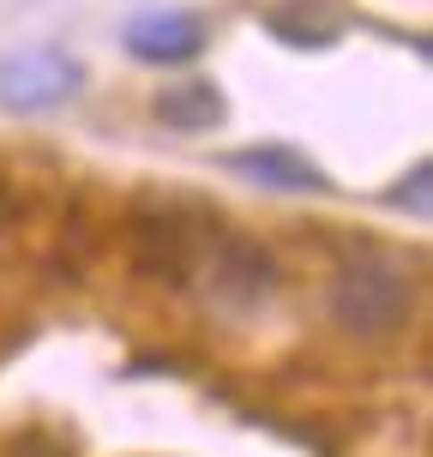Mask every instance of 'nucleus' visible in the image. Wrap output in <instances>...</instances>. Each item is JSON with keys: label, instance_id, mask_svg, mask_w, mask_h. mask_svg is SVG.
I'll return each mask as SVG.
<instances>
[{"label": "nucleus", "instance_id": "obj_1", "mask_svg": "<svg viewBox=\"0 0 433 457\" xmlns=\"http://www.w3.org/2000/svg\"><path fill=\"white\" fill-rule=\"evenodd\" d=\"M325 313L349 337H391L410 320V277L379 253H362V259L337 265L331 289H325Z\"/></svg>", "mask_w": 433, "mask_h": 457}, {"label": "nucleus", "instance_id": "obj_2", "mask_svg": "<svg viewBox=\"0 0 433 457\" xmlns=\"http://www.w3.org/2000/svg\"><path fill=\"white\" fill-rule=\"evenodd\" d=\"M85 85V67H79V54L67 48H19V54H0V109L12 114H48L72 103Z\"/></svg>", "mask_w": 433, "mask_h": 457}, {"label": "nucleus", "instance_id": "obj_3", "mask_svg": "<svg viewBox=\"0 0 433 457\" xmlns=\"http://www.w3.org/2000/svg\"><path fill=\"white\" fill-rule=\"evenodd\" d=\"M121 43L145 67H187V61L205 54L211 30H205L199 12H138V19H127Z\"/></svg>", "mask_w": 433, "mask_h": 457}, {"label": "nucleus", "instance_id": "obj_4", "mask_svg": "<svg viewBox=\"0 0 433 457\" xmlns=\"http://www.w3.org/2000/svg\"><path fill=\"white\" fill-rule=\"evenodd\" d=\"M127 241H133V271L157 277V283H187L193 271V235L181 228L175 211H138L127 223Z\"/></svg>", "mask_w": 433, "mask_h": 457}, {"label": "nucleus", "instance_id": "obj_5", "mask_svg": "<svg viewBox=\"0 0 433 457\" xmlns=\"http://www.w3.org/2000/svg\"><path fill=\"white\" fill-rule=\"evenodd\" d=\"M211 289L229 307H259V301L277 289V265L259 241H241V235H223L217 253H211Z\"/></svg>", "mask_w": 433, "mask_h": 457}, {"label": "nucleus", "instance_id": "obj_6", "mask_svg": "<svg viewBox=\"0 0 433 457\" xmlns=\"http://www.w3.org/2000/svg\"><path fill=\"white\" fill-rule=\"evenodd\" d=\"M229 169H235V175H247V181L283 187V193H313V187H325L320 169L301 157V151H283V145H253V151H235V157H229Z\"/></svg>", "mask_w": 433, "mask_h": 457}, {"label": "nucleus", "instance_id": "obj_7", "mask_svg": "<svg viewBox=\"0 0 433 457\" xmlns=\"http://www.w3.org/2000/svg\"><path fill=\"white\" fill-rule=\"evenodd\" d=\"M223 114H229L223 96H217V85H205V79H187V85L157 91V120L175 127V133H211Z\"/></svg>", "mask_w": 433, "mask_h": 457}, {"label": "nucleus", "instance_id": "obj_8", "mask_svg": "<svg viewBox=\"0 0 433 457\" xmlns=\"http://www.w3.org/2000/svg\"><path fill=\"white\" fill-rule=\"evenodd\" d=\"M265 24H271L289 48H331L337 43V24L320 19V12H307V0H296V6H271Z\"/></svg>", "mask_w": 433, "mask_h": 457}, {"label": "nucleus", "instance_id": "obj_9", "mask_svg": "<svg viewBox=\"0 0 433 457\" xmlns=\"http://www.w3.org/2000/svg\"><path fill=\"white\" fill-rule=\"evenodd\" d=\"M428 199H433V187H428V162H415V169H410V187H391V205L410 211V217H428Z\"/></svg>", "mask_w": 433, "mask_h": 457}, {"label": "nucleus", "instance_id": "obj_10", "mask_svg": "<svg viewBox=\"0 0 433 457\" xmlns=\"http://www.w3.org/2000/svg\"><path fill=\"white\" fill-rule=\"evenodd\" d=\"M0 211H6V193H0Z\"/></svg>", "mask_w": 433, "mask_h": 457}]
</instances>
